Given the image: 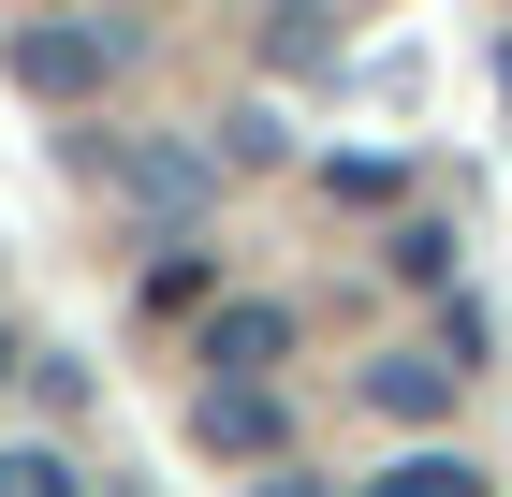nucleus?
I'll return each mask as SVG.
<instances>
[{
    "label": "nucleus",
    "instance_id": "1",
    "mask_svg": "<svg viewBox=\"0 0 512 497\" xmlns=\"http://www.w3.org/2000/svg\"><path fill=\"white\" fill-rule=\"evenodd\" d=\"M118 59H132V15H15V44H0V74L30 103H88V88H118Z\"/></svg>",
    "mask_w": 512,
    "mask_h": 497
},
{
    "label": "nucleus",
    "instance_id": "2",
    "mask_svg": "<svg viewBox=\"0 0 512 497\" xmlns=\"http://www.w3.org/2000/svg\"><path fill=\"white\" fill-rule=\"evenodd\" d=\"M454 395H469V366H454V351H366V410L410 424V439H439V424H454Z\"/></svg>",
    "mask_w": 512,
    "mask_h": 497
},
{
    "label": "nucleus",
    "instance_id": "3",
    "mask_svg": "<svg viewBox=\"0 0 512 497\" xmlns=\"http://www.w3.org/2000/svg\"><path fill=\"white\" fill-rule=\"evenodd\" d=\"M118 191L147 205V220H205V191H220V161H205V147H176V132H132Z\"/></svg>",
    "mask_w": 512,
    "mask_h": 497
},
{
    "label": "nucleus",
    "instance_id": "4",
    "mask_svg": "<svg viewBox=\"0 0 512 497\" xmlns=\"http://www.w3.org/2000/svg\"><path fill=\"white\" fill-rule=\"evenodd\" d=\"M191 424H205V454H264V468L293 454V410H278V381H205V410H191Z\"/></svg>",
    "mask_w": 512,
    "mask_h": 497
},
{
    "label": "nucleus",
    "instance_id": "5",
    "mask_svg": "<svg viewBox=\"0 0 512 497\" xmlns=\"http://www.w3.org/2000/svg\"><path fill=\"white\" fill-rule=\"evenodd\" d=\"M278 351H293V307H220V322H205V366H220V381H264Z\"/></svg>",
    "mask_w": 512,
    "mask_h": 497
},
{
    "label": "nucleus",
    "instance_id": "6",
    "mask_svg": "<svg viewBox=\"0 0 512 497\" xmlns=\"http://www.w3.org/2000/svg\"><path fill=\"white\" fill-rule=\"evenodd\" d=\"M366 497H483V468H469V454H439V439H425V454H395V468H381Z\"/></svg>",
    "mask_w": 512,
    "mask_h": 497
},
{
    "label": "nucleus",
    "instance_id": "7",
    "mask_svg": "<svg viewBox=\"0 0 512 497\" xmlns=\"http://www.w3.org/2000/svg\"><path fill=\"white\" fill-rule=\"evenodd\" d=\"M381 264H395V278H425V293H439V278H454V234H439V220H395V249H381Z\"/></svg>",
    "mask_w": 512,
    "mask_h": 497
},
{
    "label": "nucleus",
    "instance_id": "8",
    "mask_svg": "<svg viewBox=\"0 0 512 497\" xmlns=\"http://www.w3.org/2000/svg\"><path fill=\"white\" fill-rule=\"evenodd\" d=\"M0 497H88V483H74L59 454H0Z\"/></svg>",
    "mask_w": 512,
    "mask_h": 497
},
{
    "label": "nucleus",
    "instance_id": "9",
    "mask_svg": "<svg viewBox=\"0 0 512 497\" xmlns=\"http://www.w3.org/2000/svg\"><path fill=\"white\" fill-rule=\"evenodd\" d=\"M498 103H512V30H498Z\"/></svg>",
    "mask_w": 512,
    "mask_h": 497
},
{
    "label": "nucleus",
    "instance_id": "10",
    "mask_svg": "<svg viewBox=\"0 0 512 497\" xmlns=\"http://www.w3.org/2000/svg\"><path fill=\"white\" fill-rule=\"evenodd\" d=\"M15 366H30V351H15V337H0V381H15Z\"/></svg>",
    "mask_w": 512,
    "mask_h": 497
},
{
    "label": "nucleus",
    "instance_id": "11",
    "mask_svg": "<svg viewBox=\"0 0 512 497\" xmlns=\"http://www.w3.org/2000/svg\"><path fill=\"white\" fill-rule=\"evenodd\" d=\"M30 15H88V0H30Z\"/></svg>",
    "mask_w": 512,
    "mask_h": 497
},
{
    "label": "nucleus",
    "instance_id": "12",
    "mask_svg": "<svg viewBox=\"0 0 512 497\" xmlns=\"http://www.w3.org/2000/svg\"><path fill=\"white\" fill-rule=\"evenodd\" d=\"M264 497H308V483H293V468H278V483H264Z\"/></svg>",
    "mask_w": 512,
    "mask_h": 497
},
{
    "label": "nucleus",
    "instance_id": "13",
    "mask_svg": "<svg viewBox=\"0 0 512 497\" xmlns=\"http://www.w3.org/2000/svg\"><path fill=\"white\" fill-rule=\"evenodd\" d=\"M88 497H103V483H88Z\"/></svg>",
    "mask_w": 512,
    "mask_h": 497
}]
</instances>
